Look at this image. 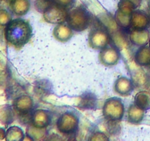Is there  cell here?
<instances>
[{"label":"cell","mask_w":150,"mask_h":141,"mask_svg":"<svg viewBox=\"0 0 150 141\" xmlns=\"http://www.w3.org/2000/svg\"><path fill=\"white\" fill-rule=\"evenodd\" d=\"M32 35V28L29 22L21 19L12 20L6 26L4 37L6 41L16 47L29 42Z\"/></svg>","instance_id":"6da1fadb"},{"label":"cell","mask_w":150,"mask_h":141,"mask_svg":"<svg viewBox=\"0 0 150 141\" xmlns=\"http://www.w3.org/2000/svg\"><path fill=\"white\" fill-rule=\"evenodd\" d=\"M66 21L73 30L82 32L89 26L90 17L86 9L79 7L72 9L68 12Z\"/></svg>","instance_id":"7a4b0ae2"},{"label":"cell","mask_w":150,"mask_h":141,"mask_svg":"<svg viewBox=\"0 0 150 141\" xmlns=\"http://www.w3.org/2000/svg\"><path fill=\"white\" fill-rule=\"evenodd\" d=\"M125 114V106L122 101L117 97L108 98L103 107V115L107 120L120 121Z\"/></svg>","instance_id":"3957f363"},{"label":"cell","mask_w":150,"mask_h":141,"mask_svg":"<svg viewBox=\"0 0 150 141\" xmlns=\"http://www.w3.org/2000/svg\"><path fill=\"white\" fill-rule=\"evenodd\" d=\"M79 118L73 113L66 112L63 113L57 122L59 132L64 135H71L76 132L79 127Z\"/></svg>","instance_id":"277c9868"},{"label":"cell","mask_w":150,"mask_h":141,"mask_svg":"<svg viewBox=\"0 0 150 141\" xmlns=\"http://www.w3.org/2000/svg\"><path fill=\"white\" fill-rule=\"evenodd\" d=\"M111 35L107 29L103 28L92 29L89 34V44L92 48L101 50L111 42Z\"/></svg>","instance_id":"5b68a950"},{"label":"cell","mask_w":150,"mask_h":141,"mask_svg":"<svg viewBox=\"0 0 150 141\" xmlns=\"http://www.w3.org/2000/svg\"><path fill=\"white\" fill-rule=\"evenodd\" d=\"M44 20L49 24H59L67 21L68 11L67 9L54 3L43 13Z\"/></svg>","instance_id":"8992f818"},{"label":"cell","mask_w":150,"mask_h":141,"mask_svg":"<svg viewBox=\"0 0 150 141\" xmlns=\"http://www.w3.org/2000/svg\"><path fill=\"white\" fill-rule=\"evenodd\" d=\"M120 52L118 48L113 46H107L99 53V60L105 66H114L118 63Z\"/></svg>","instance_id":"52a82bcc"},{"label":"cell","mask_w":150,"mask_h":141,"mask_svg":"<svg viewBox=\"0 0 150 141\" xmlns=\"http://www.w3.org/2000/svg\"><path fill=\"white\" fill-rule=\"evenodd\" d=\"M34 107V101L32 97L23 95L18 97L13 101V109L20 115H27L32 111Z\"/></svg>","instance_id":"ba28073f"},{"label":"cell","mask_w":150,"mask_h":141,"mask_svg":"<svg viewBox=\"0 0 150 141\" xmlns=\"http://www.w3.org/2000/svg\"><path fill=\"white\" fill-rule=\"evenodd\" d=\"M150 26L149 16L142 10H135L132 13L131 28L136 29H149Z\"/></svg>","instance_id":"9c48e42d"},{"label":"cell","mask_w":150,"mask_h":141,"mask_svg":"<svg viewBox=\"0 0 150 141\" xmlns=\"http://www.w3.org/2000/svg\"><path fill=\"white\" fill-rule=\"evenodd\" d=\"M51 121V114L45 110H37L31 116V123L41 129H46Z\"/></svg>","instance_id":"30bf717a"},{"label":"cell","mask_w":150,"mask_h":141,"mask_svg":"<svg viewBox=\"0 0 150 141\" xmlns=\"http://www.w3.org/2000/svg\"><path fill=\"white\" fill-rule=\"evenodd\" d=\"M150 31L149 29H132L129 33V40L130 42L137 46H143L149 43Z\"/></svg>","instance_id":"8fae6325"},{"label":"cell","mask_w":150,"mask_h":141,"mask_svg":"<svg viewBox=\"0 0 150 141\" xmlns=\"http://www.w3.org/2000/svg\"><path fill=\"white\" fill-rule=\"evenodd\" d=\"M134 89V85L131 79L125 76H120L114 83V91L122 96L130 95Z\"/></svg>","instance_id":"7c38bea8"},{"label":"cell","mask_w":150,"mask_h":141,"mask_svg":"<svg viewBox=\"0 0 150 141\" xmlns=\"http://www.w3.org/2000/svg\"><path fill=\"white\" fill-rule=\"evenodd\" d=\"M133 11L125 8L118 7L114 15V20L120 27L128 29L131 27L132 13Z\"/></svg>","instance_id":"4fadbf2b"},{"label":"cell","mask_w":150,"mask_h":141,"mask_svg":"<svg viewBox=\"0 0 150 141\" xmlns=\"http://www.w3.org/2000/svg\"><path fill=\"white\" fill-rule=\"evenodd\" d=\"M53 35L57 41L60 42H67L73 36V29L68 24H59L54 28Z\"/></svg>","instance_id":"5bb4252c"},{"label":"cell","mask_w":150,"mask_h":141,"mask_svg":"<svg viewBox=\"0 0 150 141\" xmlns=\"http://www.w3.org/2000/svg\"><path fill=\"white\" fill-rule=\"evenodd\" d=\"M11 11L18 16H23L29 12L30 9L29 0H11L10 3Z\"/></svg>","instance_id":"9a60e30c"},{"label":"cell","mask_w":150,"mask_h":141,"mask_svg":"<svg viewBox=\"0 0 150 141\" xmlns=\"http://www.w3.org/2000/svg\"><path fill=\"white\" fill-rule=\"evenodd\" d=\"M135 62L140 66H150V47L141 46L135 54Z\"/></svg>","instance_id":"2e32d148"},{"label":"cell","mask_w":150,"mask_h":141,"mask_svg":"<svg viewBox=\"0 0 150 141\" xmlns=\"http://www.w3.org/2000/svg\"><path fill=\"white\" fill-rule=\"evenodd\" d=\"M144 117V110L138 107L136 104H133L129 107L127 110V120L130 123H141Z\"/></svg>","instance_id":"e0dca14e"},{"label":"cell","mask_w":150,"mask_h":141,"mask_svg":"<svg viewBox=\"0 0 150 141\" xmlns=\"http://www.w3.org/2000/svg\"><path fill=\"white\" fill-rule=\"evenodd\" d=\"M134 104L144 111L150 109V92L148 90H142L135 95Z\"/></svg>","instance_id":"ac0fdd59"},{"label":"cell","mask_w":150,"mask_h":141,"mask_svg":"<svg viewBox=\"0 0 150 141\" xmlns=\"http://www.w3.org/2000/svg\"><path fill=\"white\" fill-rule=\"evenodd\" d=\"M97 98L93 93H86L83 94L79 100L78 107L81 110H91L96 106Z\"/></svg>","instance_id":"d6986e66"},{"label":"cell","mask_w":150,"mask_h":141,"mask_svg":"<svg viewBox=\"0 0 150 141\" xmlns=\"http://www.w3.org/2000/svg\"><path fill=\"white\" fill-rule=\"evenodd\" d=\"M23 139H24V133L18 126H10L6 131L5 140L7 141H21Z\"/></svg>","instance_id":"ffe728a7"},{"label":"cell","mask_w":150,"mask_h":141,"mask_svg":"<svg viewBox=\"0 0 150 141\" xmlns=\"http://www.w3.org/2000/svg\"><path fill=\"white\" fill-rule=\"evenodd\" d=\"M47 131L45 129H41L33 126L32 123L29 125L26 129V135L32 140H42L46 135Z\"/></svg>","instance_id":"44dd1931"},{"label":"cell","mask_w":150,"mask_h":141,"mask_svg":"<svg viewBox=\"0 0 150 141\" xmlns=\"http://www.w3.org/2000/svg\"><path fill=\"white\" fill-rule=\"evenodd\" d=\"M13 120V112L9 105H3L0 107V122L2 124L8 125Z\"/></svg>","instance_id":"7402d4cb"},{"label":"cell","mask_w":150,"mask_h":141,"mask_svg":"<svg viewBox=\"0 0 150 141\" xmlns=\"http://www.w3.org/2000/svg\"><path fill=\"white\" fill-rule=\"evenodd\" d=\"M55 3L54 0H35L34 7L39 13H43Z\"/></svg>","instance_id":"603a6c76"},{"label":"cell","mask_w":150,"mask_h":141,"mask_svg":"<svg viewBox=\"0 0 150 141\" xmlns=\"http://www.w3.org/2000/svg\"><path fill=\"white\" fill-rule=\"evenodd\" d=\"M12 14L5 9H0V25L6 26L13 19Z\"/></svg>","instance_id":"cb8c5ba5"},{"label":"cell","mask_w":150,"mask_h":141,"mask_svg":"<svg viewBox=\"0 0 150 141\" xmlns=\"http://www.w3.org/2000/svg\"><path fill=\"white\" fill-rule=\"evenodd\" d=\"M109 138L106 136L104 133L101 132H96L95 133L92 134L89 138V140L93 141V140H108Z\"/></svg>","instance_id":"d4e9b609"},{"label":"cell","mask_w":150,"mask_h":141,"mask_svg":"<svg viewBox=\"0 0 150 141\" xmlns=\"http://www.w3.org/2000/svg\"><path fill=\"white\" fill-rule=\"evenodd\" d=\"M56 4L67 9L74 4L75 0H54Z\"/></svg>","instance_id":"484cf974"},{"label":"cell","mask_w":150,"mask_h":141,"mask_svg":"<svg viewBox=\"0 0 150 141\" xmlns=\"http://www.w3.org/2000/svg\"><path fill=\"white\" fill-rule=\"evenodd\" d=\"M127 1H130V3H132V4H133L136 8H137L138 7H139L142 2V0H127Z\"/></svg>","instance_id":"4316f807"},{"label":"cell","mask_w":150,"mask_h":141,"mask_svg":"<svg viewBox=\"0 0 150 141\" xmlns=\"http://www.w3.org/2000/svg\"><path fill=\"white\" fill-rule=\"evenodd\" d=\"M6 131L2 128H0V140L5 139Z\"/></svg>","instance_id":"83f0119b"},{"label":"cell","mask_w":150,"mask_h":141,"mask_svg":"<svg viewBox=\"0 0 150 141\" xmlns=\"http://www.w3.org/2000/svg\"><path fill=\"white\" fill-rule=\"evenodd\" d=\"M149 46L150 47V38H149Z\"/></svg>","instance_id":"f1b7e54d"},{"label":"cell","mask_w":150,"mask_h":141,"mask_svg":"<svg viewBox=\"0 0 150 141\" xmlns=\"http://www.w3.org/2000/svg\"><path fill=\"white\" fill-rule=\"evenodd\" d=\"M149 18H150V15H149Z\"/></svg>","instance_id":"f546056e"}]
</instances>
